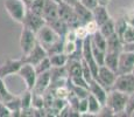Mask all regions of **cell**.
<instances>
[{"label":"cell","mask_w":134,"mask_h":117,"mask_svg":"<svg viewBox=\"0 0 134 117\" xmlns=\"http://www.w3.org/2000/svg\"><path fill=\"white\" fill-rule=\"evenodd\" d=\"M127 100H128L127 94L121 93L115 89H110L107 91V96H106L104 105L110 108L114 115H118L120 113H125Z\"/></svg>","instance_id":"1"},{"label":"cell","mask_w":134,"mask_h":117,"mask_svg":"<svg viewBox=\"0 0 134 117\" xmlns=\"http://www.w3.org/2000/svg\"><path fill=\"white\" fill-rule=\"evenodd\" d=\"M4 7L13 21L19 23L22 22L26 9H27L22 0H5Z\"/></svg>","instance_id":"2"},{"label":"cell","mask_w":134,"mask_h":117,"mask_svg":"<svg viewBox=\"0 0 134 117\" xmlns=\"http://www.w3.org/2000/svg\"><path fill=\"white\" fill-rule=\"evenodd\" d=\"M35 34H36L37 42L40 43L44 49L62 38V36L58 35L57 33L50 27V26L47 25V23H46L44 26H42Z\"/></svg>","instance_id":"3"},{"label":"cell","mask_w":134,"mask_h":117,"mask_svg":"<svg viewBox=\"0 0 134 117\" xmlns=\"http://www.w3.org/2000/svg\"><path fill=\"white\" fill-rule=\"evenodd\" d=\"M111 89L119 90L121 93H125L127 95L134 91V75L132 73H126V74H117L115 81L113 83Z\"/></svg>","instance_id":"4"},{"label":"cell","mask_w":134,"mask_h":117,"mask_svg":"<svg viewBox=\"0 0 134 117\" xmlns=\"http://www.w3.org/2000/svg\"><path fill=\"white\" fill-rule=\"evenodd\" d=\"M82 60L87 63V66L90 67L93 75V79L97 77V73H98V64L96 62V60L93 58V54H92V49H91V39L90 35H87L85 39L83 40V45H82Z\"/></svg>","instance_id":"5"},{"label":"cell","mask_w":134,"mask_h":117,"mask_svg":"<svg viewBox=\"0 0 134 117\" xmlns=\"http://www.w3.org/2000/svg\"><path fill=\"white\" fill-rule=\"evenodd\" d=\"M19 43H20V49H21L22 56L27 55V54L34 48V46L37 43L36 34H35L33 30L28 29V28L22 27Z\"/></svg>","instance_id":"6"},{"label":"cell","mask_w":134,"mask_h":117,"mask_svg":"<svg viewBox=\"0 0 134 117\" xmlns=\"http://www.w3.org/2000/svg\"><path fill=\"white\" fill-rule=\"evenodd\" d=\"M134 67V52L122 50L119 53L118 58V69L117 74H126V73H132Z\"/></svg>","instance_id":"7"},{"label":"cell","mask_w":134,"mask_h":117,"mask_svg":"<svg viewBox=\"0 0 134 117\" xmlns=\"http://www.w3.org/2000/svg\"><path fill=\"white\" fill-rule=\"evenodd\" d=\"M22 27H26L28 29L33 30L34 33H36L38 29H40L42 26L46 25V21L41 15L35 14L29 9H26L25 17L22 19Z\"/></svg>","instance_id":"8"},{"label":"cell","mask_w":134,"mask_h":117,"mask_svg":"<svg viewBox=\"0 0 134 117\" xmlns=\"http://www.w3.org/2000/svg\"><path fill=\"white\" fill-rule=\"evenodd\" d=\"M16 74L19 75L22 80H24V82L26 84V88H27L28 90H32L33 87H34V84H35L36 76H37L34 66L24 62V63L21 64V67H20L19 72H18Z\"/></svg>","instance_id":"9"},{"label":"cell","mask_w":134,"mask_h":117,"mask_svg":"<svg viewBox=\"0 0 134 117\" xmlns=\"http://www.w3.org/2000/svg\"><path fill=\"white\" fill-rule=\"evenodd\" d=\"M115 77H117V73L111 70L110 68H107L106 66L102 64V66L98 67V73H97L96 80L102 85H104L107 90H110L111 88H112L113 83L115 81Z\"/></svg>","instance_id":"10"},{"label":"cell","mask_w":134,"mask_h":117,"mask_svg":"<svg viewBox=\"0 0 134 117\" xmlns=\"http://www.w3.org/2000/svg\"><path fill=\"white\" fill-rule=\"evenodd\" d=\"M22 63V59H7L4 63L0 64V77L5 80L11 75L16 74Z\"/></svg>","instance_id":"11"},{"label":"cell","mask_w":134,"mask_h":117,"mask_svg":"<svg viewBox=\"0 0 134 117\" xmlns=\"http://www.w3.org/2000/svg\"><path fill=\"white\" fill-rule=\"evenodd\" d=\"M47 56H48V54H47V52H46V49L37 42L36 45L34 46V48H33L27 55L22 56L21 59L26 63H29V64H32V66H36L38 62L42 61V60L44 58H47Z\"/></svg>","instance_id":"12"},{"label":"cell","mask_w":134,"mask_h":117,"mask_svg":"<svg viewBox=\"0 0 134 117\" xmlns=\"http://www.w3.org/2000/svg\"><path fill=\"white\" fill-rule=\"evenodd\" d=\"M58 2L55 0H44L42 9V18L44 19L46 23H49L58 18Z\"/></svg>","instance_id":"13"},{"label":"cell","mask_w":134,"mask_h":117,"mask_svg":"<svg viewBox=\"0 0 134 117\" xmlns=\"http://www.w3.org/2000/svg\"><path fill=\"white\" fill-rule=\"evenodd\" d=\"M50 85V73L44 72L41 73V74H37L36 80H35V84L33 87L32 91L34 94H38V95H43L47 89Z\"/></svg>","instance_id":"14"},{"label":"cell","mask_w":134,"mask_h":117,"mask_svg":"<svg viewBox=\"0 0 134 117\" xmlns=\"http://www.w3.org/2000/svg\"><path fill=\"white\" fill-rule=\"evenodd\" d=\"M107 91H109V90H107L104 85L100 84L96 79H92L91 81L89 82V93L91 94V95H93L103 105H104L105 100H106Z\"/></svg>","instance_id":"15"},{"label":"cell","mask_w":134,"mask_h":117,"mask_svg":"<svg viewBox=\"0 0 134 117\" xmlns=\"http://www.w3.org/2000/svg\"><path fill=\"white\" fill-rule=\"evenodd\" d=\"M91 12H92V19L98 23V26H100L102 23L107 21V20L111 18V15H110L109 11H107L106 6H104V5L98 4Z\"/></svg>","instance_id":"16"},{"label":"cell","mask_w":134,"mask_h":117,"mask_svg":"<svg viewBox=\"0 0 134 117\" xmlns=\"http://www.w3.org/2000/svg\"><path fill=\"white\" fill-rule=\"evenodd\" d=\"M72 8H74L75 13L77 14V17H78V19H79V21H81L82 25H84L85 22H87L89 20L92 19L91 9L86 8V7L83 6V5H82L79 1L75 2V4L72 5Z\"/></svg>","instance_id":"17"},{"label":"cell","mask_w":134,"mask_h":117,"mask_svg":"<svg viewBox=\"0 0 134 117\" xmlns=\"http://www.w3.org/2000/svg\"><path fill=\"white\" fill-rule=\"evenodd\" d=\"M124 43L120 39V36L117 33H113L109 38H106V49L107 52H115V53H120L122 50Z\"/></svg>","instance_id":"18"},{"label":"cell","mask_w":134,"mask_h":117,"mask_svg":"<svg viewBox=\"0 0 134 117\" xmlns=\"http://www.w3.org/2000/svg\"><path fill=\"white\" fill-rule=\"evenodd\" d=\"M65 69L68 73V77L81 76L82 75V60L68 59L65 63Z\"/></svg>","instance_id":"19"},{"label":"cell","mask_w":134,"mask_h":117,"mask_svg":"<svg viewBox=\"0 0 134 117\" xmlns=\"http://www.w3.org/2000/svg\"><path fill=\"white\" fill-rule=\"evenodd\" d=\"M86 100H87V111L83 116H87V115L89 116H97L98 114H99L103 104L94 97L93 95H91V94H89Z\"/></svg>","instance_id":"20"},{"label":"cell","mask_w":134,"mask_h":117,"mask_svg":"<svg viewBox=\"0 0 134 117\" xmlns=\"http://www.w3.org/2000/svg\"><path fill=\"white\" fill-rule=\"evenodd\" d=\"M118 58H119V53L115 52H107L105 50V56H104V66L107 68L117 73L118 69Z\"/></svg>","instance_id":"21"},{"label":"cell","mask_w":134,"mask_h":117,"mask_svg":"<svg viewBox=\"0 0 134 117\" xmlns=\"http://www.w3.org/2000/svg\"><path fill=\"white\" fill-rule=\"evenodd\" d=\"M6 106L11 111V116H21V104H20V97L14 96L7 102H4Z\"/></svg>","instance_id":"22"},{"label":"cell","mask_w":134,"mask_h":117,"mask_svg":"<svg viewBox=\"0 0 134 117\" xmlns=\"http://www.w3.org/2000/svg\"><path fill=\"white\" fill-rule=\"evenodd\" d=\"M47 25L50 26V27L53 28V29L55 30V32L57 33L60 36H62V38H63V35L65 34L66 30L69 29V26L66 25V22L63 21V20L60 19V18H57V19L54 20V21L47 23Z\"/></svg>","instance_id":"23"},{"label":"cell","mask_w":134,"mask_h":117,"mask_svg":"<svg viewBox=\"0 0 134 117\" xmlns=\"http://www.w3.org/2000/svg\"><path fill=\"white\" fill-rule=\"evenodd\" d=\"M100 34L104 35L105 38H109L110 35H112L113 33H115V26H114V20L112 18H110L107 21H105L104 23L99 26V29Z\"/></svg>","instance_id":"24"},{"label":"cell","mask_w":134,"mask_h":117,"mask_svg":"<svg viewBox=\"0 0 134 117\" xmlns=\"http://www.w3.org/2000/svg\"><path fill=\"white\" fill-rule=\"evenodd\" d=\"M49 61H50L51 67H63L65 66L66 61H68V56L64 53H57L53 54V55H48Z\"/></svg>","instance_id":"25"},{"label":"cell","mask_w":134,"mask_h":117,"mask_svg":"<svg viewBox=\"0 0 134 117\" xmlns=\"http://www.w3.org/2000/svg\"><path fill=\"white\" fill-rule=\"evenodd\" d=\"M90 39H91V43L93 46H96L97 48L102 49V50H105L106 49V38L104 35L100 34V32L98 30L94 34L90 35Z\"/></svg>","instance_id":"26"},{"label":"cell","mask_w":134,"mask_h":117,"mask_svg":"<svg viewBox=\"0 0 134 117\" xmlns=\"http://www.w3.org/2000/svg\"><path fill=\"white\" fill-rule=\"evenodd\" d=\"M32 98H33V93L32 90H28L22 94V96L20 97V104H21V110L25 109L32 108Z\"/></svg>","instance_id":"27"},{"label":"cell","mask_w":134,"mask_h":117,"mask_svg":"<svg viewBox=\"0 0 134 117\" xmlns=\"http://www.w3.org/2000/svg\"><path fill=\"white\" fill-rule=\"evenodd\" d=\"M13 97H14V95L7 89L4 79L0 77V100H1L2 102H7V101H9Z\"/></svg>","instance_id":"28"},{"label":"cell","mask_w":134,"mask_h":117,"mask_svg":"<svg viewBox=\"0 0 134 117\" xmlns=\"http://www.w3.org/2000/svg\"><path fill=\"white\" fill-rule=\"evenodd\" d=\"M48 55H53V54H57V53H63V38H61L60 40H57L56 42H54L53 45H50L49 47L46 48Z\"/></svg>","instance_id":"29"},{"label":"cell","mask_w":134,"mask_h":117,"mask_svg":"<svg viewBox=\"0 0 134 117\" xmlns=\"http://www.w3.org/2000/svg\"><path fill=\"white\" fill-rule=\"evenodd\" d=\"M121 41L122 43H131L134 41V26L127 25L125 28L122 35H121Z\"/></svg>","instance_id":"30"},{"label":"cell","mask_w":134,"mask_h":117,"mask_svg":"<svg viewBox=\"0 0 134 117\" xmlns=\"http://www.w3.org/2000/svg\"><path fill=\"white\" fill-rule=\"evenodd\" d=\"M76 48H77V40L76 41H66V40H63V53L65 54L68 58L75 53Z\"/></svg>","instance_id":"31"},{"label":"cell","mask_w":134,"mask_h":117,"mask_svg":"<svg viewBox=\"0 0 134 117\" xmlns=\"http://www.w3.org/2000/svg\"><path fill=\"white\" fill-rule=\"evenodd\" d=\"M35 68V72H36V74H41V73H44V72H48V70H50L51 68V64H50V61H49V58H44L42 60V61H40L36 66H34Z\"/></svg>","instance_id":"32"},{"label":"cell","mask_w":134,"mask_h":117,"mask_svg":"<svg viewBox=\"0 0 134 117\" xmlns=\"http://www.w3.org/2000/svg\"><path fill=\"white\" fill-rule=\"evenodd\" d=\"M91 49H92V54H93V58L96 60L98 66H102L104 64V56H105V50H102V49L97 48L96 46H93L91 43Z\"/></svg>","instance_id":"33"},{"label":"cell","mask_w":134,"mask_h":117,"mask_svg":"<svg viewBox=\"0 0 134 117\" xmlns=\"http://www.w3.org/2000/svg\"><path fill=\"white\" fill-rule=\"evenodd\" d=\"M43 4H44V0H34L27 9H29V11H32L33 13H35V14H38L42 17Z\"/></svg>","instance_id":"34"},{"label":"cell","mask_w":134,"mask_h":117,"mask_svg":"<svg viewBox=\"0 0 134 117\" xmlns=\"http://www.w3.org/2000/svg\"><path fill=\"white\" fill-rule=\"evenodd\" d=\"M124 114L126 116H132L134 114V91L128 95V100H127V103H126L125 113Z\"/></svg>","instance_id":"35"},{"label":"cell","mask_w":134,"mask_h":117,"mask_svg":"<svg viewBox=\"0 0 134 117\" xmlns=\"http://www.w3.org/2000/svg\"><path fill=\"white\" fill-rule=\"evenodd\" d=\"M127 25H128V23L126 22L125 18H120V19H118L117 21H114L115 33H117V34L120 36V39H121V35H122L124 30H125V28L127 27Z\"/></svg>","instance_id":"36"},{"label":"cell","mask_w":134,"mask_h":117,"mask_svg":"<svg viewBox=\"0 0 134 117\" xmlns=\"http://www.w3.org/2000/svg\"><path fill=\"white\" fill-rule=\"evenodd\" d=\"M82 76L86 80L87 83L93 79V75H92L91 69H90V67L87 66V63L84 61V60H82Z\"/></svg>","instance_id":"37"},{"label":"cell","mask_w":134,"mask_h":117,"mask_svg":"<svg viewBox=\"0 0 134 117\" xmlns=\"http://www.w3.org/2000/svg\"><path fill=\"white\" fill-rule=\"evenodd\" d=\"M84 27H85V29H86V32L89 35L94 34V33L98 32V29H99V26H98V23L94 21L93 19L89 20L87 22L84 23Z\"/></svg>","instance_id":"38"},{"label":"cell","mask_w":134,"mask_h":117,"mask_svg":"<svg viewBox=\"0 0 134 117\" xmlns=\"http://www.w3.org/2000/svg\"><path fill=\"white\" fill-rule=\"evenodd\" d=\"M70 82L75 85H79V87H84V88H87L89 89V83L86 82V80L84 79L83 76H72V77H69Z\"/></svg>","instance_id":"39"},{"label":"cell","mask_w":134,"mask_h":117,"mask_svg":"<svg viewBox=\"0 0 134 117\" xmlns=\"http://www.w3.org/2000/svg\"><path fill=\"white\" fill-rule=\"evenodd\" d=\"M74 30H75V34H76V38L78 39V40H84V39L89 35L85 27H84V25H78L77 27L74 28Z\"/></svg>","instance_id":"40"},{"label":"cell","mask_w":134,"mask_h":117,"mask_svg":"<svg viewBox=\"0 0 134 117\" xmlns=\"http://www.w3.org/2000/svg\"><path fill=\"white\" fill-rule=\"evenodd\" d=\"M78 1L81 2L83 6H85L86 8L91 9V11L98 5V0H78Z\"/></svg>","instance_id":"41"},{"label":"cell","mask_w":134,"mask_h":117,"mask_svg":"<svg viewBox=\"0 0 134 117\" xmlns=\"http://www.w3.org/2000/svg\"><path fill=\"white\" fill-rule=\"evenodd\" d=\"M0 117H11V111L1 100H0Z\"/></svg>","instance_id":"42"},{"label":"cell","mask_w":134,"mask_h":117,"mask_svg":"<svg viewBox=\"0 0 134 117\" xmlns=\"http://www.w3.org/2000/svg\"><path fill=\"white\" fill-rule=\"evenodd\" d=\"M125 20H126V22H127L128 25L134 26V8L133 9H130V11L126 13Z\"/></svg>","instance_id":"43"},{"label":"cell","mask_w":134,"mask_h":117,"mask_svg":"<svg viewBox=\"0 0 134 117\" xmlns=\"http://www.w3.org/2000/svg\"><path fill=\"white\" fill-rule=\"evenodd\" d=\"M124 50H130V52H134V41L131 43H124L122 47Z\"/></svg>","instance_id":"44"},{"label":"cell","mask_w":134,"mask_h":117,"mask_svg":"<svg viewBox=\"0 0 134 117\" xmlns=\"http://www.w3.org/2000/svg\"><path fill=\"white\" fill-rule=\"evenodd\" d=\"M34 1V0H22V2L25 4V6H26V8H28V7L30 6V4Z\"/></svg>","instance_id":"45"},{"label":"cell","mask_w":134,"mask_h":117,"mask_svg":"<svg viewBox=\"0 0 134 117\" xmlns=\"http://www.w3.org/2000/svg\"><path fill=\"white\" fill-rule=\"evenodd\" d=\"M61 1H63V2H65V4L71 5V6H72V5L75 4V2H76V1H78V0H61Z\"/></svg>","instance_id":"46"},{"label":"cell","mask_w":134,"mask_h":117,"mask_svg":"<svg viewBox=\"0 0 134 117\" xmlns=\"http://www.w3.org/2000/svg\"><path fill=\"white\" fill-rule=\"evenodd\" d=\"M109 2H110V0H98V4H99V5H104V6H106Z\"/></svg>","instance_id":"47"},{"label":"cell","mask_w":134,"mask_h":117,"mask_svg":"<svg viewBox=\"0 0 134 117\" xmlns=\"http://www.w3.org/2000/svg\"><path fill=\"white\" fill-rule=\"evenodd\" d=\"M132 74L134 75V67H133V69H132Z\"/></svg>","instance_id":"48"},{"label":"cell","mask_w":134,"mask_h":117,"mask_svg":"<svg viewBox=\"0 0 134 117\" xmlns=\"http://www.w3.org/2000/svg\"><path fill=\"white\" fill-rule=\"evenodd\" d=\"M55 1H56V2H61V0H55Z\"/></svg>","instance_id":"49"}]
</instances>
